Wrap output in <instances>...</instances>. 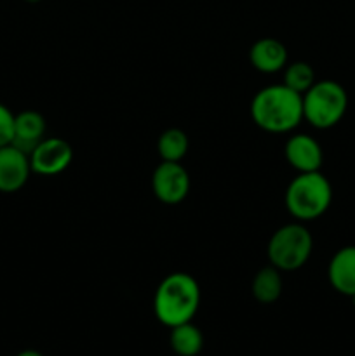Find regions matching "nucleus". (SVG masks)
I'll use <instances>...</instances> for the list:
<instances>
[{
  "mask_svg": "<svg viewBox=\"0 0 355 356\" xmlns=\"http://www.w3.org/2000/svg\"><path fill=\"white\" fill-rule=\"evenodd\" d=\"M30 156L14 145L0 148V191L14 193L26 184L30 177Z\"/></svg>",
  "mask_w": 355,
  "mask_h": 356,
  "instance_id": "6e6552de",
  "label": "nucleus"
},
{
  "mask_svg": "<svg viewBox=\"0 0 355 356\" xmlns=\"http://www.w3.org/2000/svg\"><path fill=\"white\" fill-rule=\"evenodd\" d=\"M188 136L181 129H167L157 141V152L164 162H181L188 153Z\"/></svg>",
  "mask_w": 355,
  "mask_h": 356,
  "instance_id": "2eb2a0df",
  "label": "nucleus"
},
{
  "mask_svg": "<svg viewBox=\"0 0 355 356\" xmlns=\"http://www.w3.org/2000/svg\"><path fill=\"white\" fill-rule=\"evenodd\" d=\"M45 131H47V124L38 111H21L14 115V138L10 145L30 156L35 146L45 138Z\"/></svg>",
  "mask_w": 355,
  "mask_h": 356,
  "instance_id": "9b49d317",
  "label": "nucleus"
},
{
  "mask_svg": "<svg viewBox=\"0 0 355 356\" xmlns=\"http://www.w3.org/2000/svg\"><path fill=\"white\" fill-rule=\"evenodd\" d=\"M73 160V149L61 138H44L30 153L31 172L40 176H56L68 169Z\"/></svg>",
  "mask_w": 355,
  "mask_h": 356,
  "instance_id": "0eeeda50",
  "label": "nucleus"
},
{
  "mask_svg": "<svg viewBox=\"0 0 355 356\" xmlns=\"http://www.w3.org/2000/svg\"><path fill=\"white\" fill-rule=\"evenodd\" d=\"M169 343L178 356H197L204 348V336L197 325L187 322L171 329Z\"/></svg>",
  "mask_w": 355,
  "mask_h": 356,
  "instance_id": "ddd939ff",
  "label": "nucleus"
},
{
  "mask_svg": "<svg viewBox=\"0 0 355 356\" xmlns=\"http://www.w3.org/2000/svg\"><path fill=\"white\" fill-rule=\"evenodd\" d=\"M347 90L334 80H317L303 94V120L320 131L340 124L347 113Z\"/></svg>",
  "mask_w": 355,
  "mask_h": 356,
  "instance_id": "20e7f679",
  "label": "nucleus"
},
{
  "mask_svg": "<svg viewBox=\"0 0 355 356\" xmlns=\"http://www.w3.org/2000/svg\"><path fill=\"white\" fill-rule=\"evenodd\" d=\"M329 284L338 294L355 296V245L341 247L327 266Z\"/></svg>",
  "mask_w": 355,
  "mask_h": 356,
  "instance_id": "9d476101",
  "label": "nucleus"
},
{
  "mask_svg": "<svg viewBox=\"0 0 355 356\" xmlns=\"http://www.w3.org/2000/svg\"><path fill=\"white\" fill-rule=\"evenodd\" d=\"M285 160L298 172H315L320 170L324 153L320 143L308 134H294L287 139L284 148Z\"/></svg>",
  "mask_w": 355,
  "mask_h": 356,
  "instance_id": "1a4fd4ad",
  "label": "nucleus"
},
{
  "mask_svg": "<svg viewBox=\"0 0 355 356\" xmlns=\"http://www.w3.org/2000/svg\"><path fill=\"white\" fill-rule=\"evenodd\" d=\"M26 2H40V0H26Z\"/></svg>",
  "mask_w": 355,
  "mask_h": 356,
  "instance_id": "6ab92c4d",
  "label": "nucleus"
},
{
  "mask_svg": "<svg viewBox=\"0 0 355 356\" xmlns=\"http://www.w3.org/2000/svg\"><path fill=\"white\" fill-rule=\"evenodd\" d=\"M251 118L271 134L291 132L303 122V96L284 83L263 87L251 101Z\"/></svg>",
  "mask_w": 355,
  "mask_h": 356,
  "instance_id": "f257e3e1",
  "label": "nucleus"
},
{
  "mask_svg": "<svg viewBox=\"0 0 355 356\" xmlns=\"http://www.w3.org/2000/svg\"><path fill=\"white\" fill-rule=\"evenodd\" d=\"M249 61L261 73L281 72L287 65V49L277 38H260L251 47Z\"/></svg>",
  "mask_w": 355,
  "mask_h": 356,
  "instance_id": "f8f14e48",
  "label": "nucleus"
},
{
  "mask_svg": "<svg viewBox=\"0 0 355 356\" xmlns=\"http://www.w3.org/2000/svg\"><path fill=\"white\" fill-rule=\"evenodd\" d=\"M152 190L166 205H178L190 191V176L180 162H164L157 165L152 176Z\"/></svg>",
  "mask_w": 355,
  "mask_h": 356,
  "instance_id": "423d86ee",
  "label": "nucleus"
},
{
  "mask_svg": "<svg viewBox=\"0 0 355 356\" xmlns=\"http://www.w3.org/2000/svg\"><path fill=\"white\" fill-rule=\"evenodd\" d=\"M282 277L277 268L270 266L261 268L253 280V296L261 305H271L277 301L282 294Z\"/></svg>",
  "mask_w": 355,
  "mask_h": 356,
  "instance_id": "4468645a",
  "label": "nucleus"
},
{
  "mask_svg": "<svg viewBox=\"0 0 355 356\" xmlns=\"http://www.w3.org/2000/svg\"><path fill=\"white\" fill-rule=\"evenodd\" d=\"M285 209L299 222L319 219L333 202V186L320 170L298 172L285 190Z\"/></svg>",
  "mask_w": 355,
  "mask_h": 356,
  "instance_id": "7ed1b4c3",
  "label": "nucleus"
},
{
  "mask_svg": "<svg viewBox=\"0 0 355 356\" xmlns=\"http://www.w3.org/2000/svg\"><path fill=\"white\" fill-rule=\"evenodd\" d=\"M352 299H354V306H355V296H352Z\"/></svg>",
  "mask_w": 355,
  "mask_h": 356,
  "instance_id": "aec40b11",
  "label": "nucleus"
},
{
  "mask_svg": "<svg viewBox=\"0 0 355 356\" xmlns=\"http://www.w3.org/2000/svg\"><path fill=\"white\" fill-rule=\"evenodd\" d=\"M200 306V287L191 275L178 271L164 278L153 298V313L162 325H181L194 320Z\"/></svg>",
  "mask_w": 355,
  "mask_h": 356,
  "instance_id": "f03ea898",
  "label": "nucleus"
},
{
  "mask_svg": "<svg viewBox=\"0 0 355 356\" xmlns=\"http://www.w3.org/2000/svg\"><path fill=\"white\" fill-rule=\"evenodd\" d=\"M315 72L312 66L305 61H294L291 65H285L284 68V86L292 89L298 94H305L310 87L315 83Z\"/></svg>",
  "mask_w": 355,
  "mask_h": 356,
  "instance_id": "dca6fc26",
  "label": "nucleus"
},
{
  "mask_svg": "<svg viewBox=\"0 0 355 356\" xmlns=\"http://www.w3.org/2000/svg\"><path fill=\"white\" fill-rule=\"evenodd\" d=\"M16 356H44V355L38 353V351H35V350H24V351H21V353H17Z\"/></svg>",
  "mask_w": 355,
  "mask_h": 356,
  "instance_id": "a211bd4d",
  "label": "nucleus"
},
{
  "mask_svg": "<svg viewBox=\"0 0 355 356\" xmlns=\"http://www.w3.org/2000/svg\"><path fill=\"white\" fill-rule=\"evenodd\" d=\"M313 250V238L303 222L281 226L268 242V261L278 271H294L305 266Z\"/></svg>",
  "mask_w": 355,
  "mask_h": 356,
  "instance_id": "39448f33",
  "label": "nucleus"
},
{
  "mask_svg": "<svg viewBox=\"0 0 355 356\" xmlns=\"http://www.w3.org/2000/svg\"><path fill=\"white\" fill-rule=\"evenodd\" d=\"M14 138V113L0 103V148L13 143Z\"/></svg>",
  "mask_w": 355,
  "mask_h": 356,
  "instance_id": "f3484780",
  "label": "nucleus"
}]
</instances>
